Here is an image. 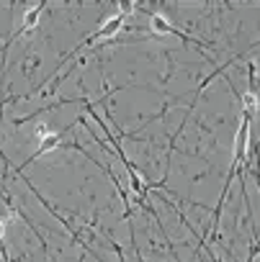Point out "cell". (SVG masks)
<instances>
[{"label": "cell", "instance_id": "1", "mask_svg": "<svg viewBox=\"0 0 260 262\" xmlns=\"http://www.w3.org/2000/svg\"><path fill=\"white\" fill-rule=\"evenodd\" d=\"M126 11V8H124ZM124 11L118 13V16H113V18H108L106 24H103V29L93 36V39H103V36H111V34H116L118 29H121V24H124Z\"/></svg>", "mask_w": 260, "mask_h": 262}, {"label": "cell", "instance_id": "2", "mask_svg": "<svg viewBox=\"0 0 260 262\" xmlns=\"http://www.w3.org/2000/svg\"><path fill=\"white\" fill-rule=\"evenodd\" d=\"M39 16H42V6H31L24 16V34H31L39 24Z\"/></svg>", "mask_w": 260, "mask_h": 262}, {"label": "cell", "instance_id": "3", "mask_svg": "<svg viewBox=\"0 0 260 262\" xmlns=\"http://www.w3.org/2000/svg\"><path fill=\"white\" fill-rule=\"evenodd\" d=\"M150 29H152L155 34H160V36L173 34V26H170V24H168V18H165V16H160V13H155V16L150 18Z\"/></svg>", "mask_w": 260, "mask_h": 262}, {"label": "cell", "instance_id": "4", "mask_svg": "<svg viewBox=\"0 0 260 262\" xmlns=\"http://www.w3.org/2000/svg\"><path fill=\"white\" fill-rule=\"evenodd\" d=\"M57 144H59V134H54V131H52V134H49L47 139H42V142H39V152H42V155L54 152V149H57Z\"/></svg>", "mask_w": 260, "mask_h": 262}, {"label": "cell", "instance_id": "5", "mask_svg": "<svg viewBox=\"0 0 260 262\" xmlns=\"http://www.w3.org/2000/svg\"><path fill=\"white\" fill-rule=\"evenodd\" d=\"M242 103H245V111H247V113H252V111L257 108V95L250 90V93H245V95H242Z\"/></svg>", "mask_w": 260, "mask_h": 262}, {"label": "cell", "instance_id": "6", "mask_svg": "<svg viewBox=\"0 0 260 262\" xmlns=\"http://www.w3.org/2000/svg\"><path fill=\"white\" fill-rule=\"evenodd\" d=\"M49 134H52V131H49V126H47V123H36V137H39V142H42V139H47Z\"/></svg>", "mask_w": 260, "mask_h": 262}, {"label": "cell", "instance_id": "7", "mask_svg": "<svg viewBox=\"0 0 260 262\" xmlns=\"http://www.w3.org/2000/svg\"><path fill=\"white\" fill-rule=\"evenodd\" d=\"M6 226H8V224H6L3 219H0V239H3V234H6Z\"/></svg>", "mask_w": 260, "mask_h": 262}]
</instances>
